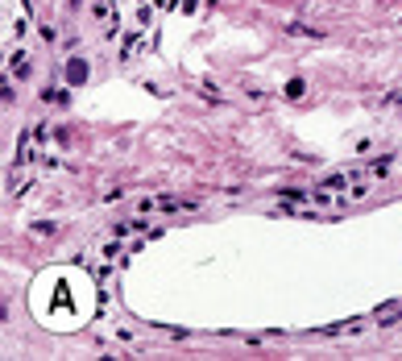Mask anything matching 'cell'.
Instances as JSON below:
<instances>
[{"mask_svg":"<svg viewBox=\"0 0 402 361\" xmlns=\"http://www.w3.org/2000/svg\"><path fill=\"white\" fill-rule=\"evenodd\" d=\"M83 75H87L83 63H71V67H67V79H71V83H83Z\"/></svg>","mask_w":402,"mask_h":361,"instance_id":"obj_1","label":"cell"},{"mask_svg":"<svg viewBox=\"0 0 402 361\" xmlns=\"http://www.w3.org/2000/svg\"><path fill=\"white\" fill-rule=\"evenodd\" d=\"M29 63H25V54H13V75H25Z\"/></svg>","mask_w":402,"mask_h":361,"instance_id":"obj_2","label":"cell"}]
</instances>
